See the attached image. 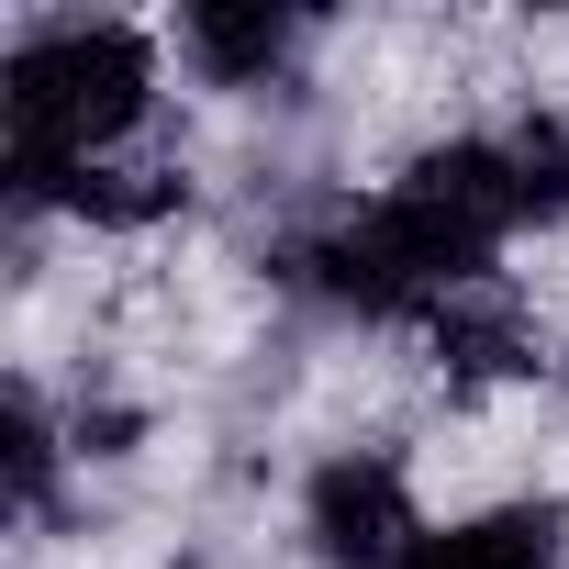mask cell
I'll return each mask as SVG.
<instances>
[{
    "instance_id": "6",
    "label": "cell",
    "mask_w": 569,
    "mask_h": 569,
    "mask_svg": "<svg viewBox=\"0 0 569 569\" xmlns=\"http://www.w3.org/2000/svg\"><path fill=\"white\" fill-rule=\"evenodd\" d=\"M436 347L469 369V380H502V369H536V336H525V313L513 302H491V291H458L447 313H436Z\"/></svg>"
},
{
    "instance_id": "5",
    "label": "cell",
    "mask_w": 569,
    "mask_h": 569,
    "mask_svg": "<svg viewBox=\"0 0 569 569\" xmlns=\"http://www.w3.org/2000/svg\"><path fill=\"white\" fill-rule=\"evenodd\" d=\"M190 57L212 79H268L279 57H291V12H268V0H190Z\"/></svg>"
},
{
    "instance_id": "2",
    "label": "cell",
    "mask_w": 569,
    "mask_h": 569,
    "mask_svg": "<svg viewBox=\"0 0 569 569\" xmlns=\"http://www.w3.org/2000/svg\"><path fill=\"white\" fill-rule=\"evenodd\" d=\"M313 547H325V569H402V558L425 547L402 458H380V447L325 458V469H313Z\"/></svg>"
},
{
    "instance_id": "1",
    "label": "cell",
    "mask_w": 569,
    "mask_h": 569,
    "mask_svg": "<svg viewBox=\"0 0 569 569\" xmlns=\"http://www.w3.org/2000/svg\"><path fill=\"white\" fill-rule=\"evenodd\" d=\"M157 101V46L134 23H46L0 68V112H12V190H46L68 168H101Z\"/></svg>"
},
{
    "instance_id": "7",
    "label": "cell",
    "mask_w": 569,
    "mask_h": 569,
    "mask_svg": "<svg viewBox=\"0 0 569 569\" xmlns=\"http://www.w3.org/2000/svg\"><path fill=\"white\" fill-rule=\"evenodd\" d=\"M502 157H513V212H525V223H558V212H569V123L536 112V123L502 134Z\"/></svg>"
},
{
    "instance_id": "4",
    "label": "cell",
    "mask_w": 569,
    "mask_h": 569,
    "mask_svg": "<svg viewBox=\"0 0 569 569\" xmlns=\"http://www.w3.org/2000/svg\"><path fill=\"white\" fill-rule=\"evenodd\" d=\"M558 547H569L558 502H502V513H469V525L425 536L402 569H558Z\"/></svg>"
},
{
    "instance_id": "3",
    "label": "cell",
    "mask_w": 569,
    "mask_h": 569,
    "mask_svg": "<svg viewBox=\"0 0 569 569\" xmlns=\"http://www.w3.org/2000/svg\"><path fill=\"white\" fill-rule=\"evenodd\" d=\"M402 201H425L469 257H491L525 212H513V157L491 146V134H458V146H425L413 168H402Z\"/></svg>"
},
{
    "instance_id": "8",
    "label": "cell",
    "mask_w": 569,
    "mask_h": 569,
    "mask_svg": "<svg viewBox=\"0 0 569 569\" xmlns=\"http://www.w3.org/2000/svg\"><path fill=\"white\" fill-rule=\"evenodd\" d=\"M46 480H57V436H46V402H34V391H12V502L34 513V502H46Z\"/></svg>"
}]
</instances>
